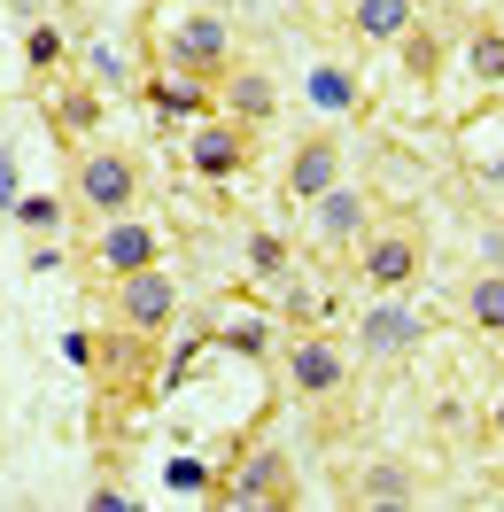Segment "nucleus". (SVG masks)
<instances>
[{
  "mask_svg": "<svg viewBox=\"0 0 504 512\" xmlns=\"http://www.w3.org/2000/svg\"><path fill=\"white\" fill-rule=\"evenodd\" d=\"M280 319L287 326H326V319H334V303H318L311 280H295V272H287V280H280Z\"/></svg>",
  "mask_w": 504,
  "mask_h": 512,
  "instance_id": "20",
  "label": "nucleus"
},
{
  "mask_svg": "<svg viewBox=\"0 0 504 512\" xmlns=\"http://www.w3.org/2000/svg\"><path fill=\"white\" fill-rule=\"evenodd\" d=\"M466 78L473 86H504V32L497 24H481V32L466 39Z\"/></svg>",
  "mask_w": 504,
  "mask_h": 512,
  "instance_id": "16",
  "label": "nucleus"
},
{
  "mask_svg": "<svg viewBox=\"0 0 504 512\" xmlns=\"http://www.w3.org/2000/svg\"><path fill=\"white\" fill-rule=\"evenodd\" d=\"M342 179V132H303L295 148H287V171H280V187H287V202H318V194Z\"/></svg>",
  "mask_w": 504,
  "mask_h": 512,
  "instance_id": "10",
  "label": "nucleus"
},
{
  "mask_svg": "<svg viewBox=\"0 0 504 512\" xmlns=\"http://www.w3.org/2000/svg\"><path fill=\"white\" fill-rule=\"evenodd\" d=\"M419 342H427V319L411 311L404 295H373V311H357V326H349V350L365 365H404Z\"/></svg>",
  "mask_w": 504,
  "mask_h": 512,
  "instance_id": "7",
  "label": "nucleus"
},
{
  "mask_svg": "<svg viewBox=\"0 0 504 512\" xmlns=\"http://www.w3.org/2000/svg\"><path fill=\"white\" fill-rule=\"evenodd\" d=\"M109 319H117V334H132V342H156V334H171V319H179V280L163 272V264H148V272H125V280H109Z\"/></svg>",
  "mask_w": 504,
  "mask_h": 512,
  "instance_id": "4",
  "label": "nucleus"
},
{
  "mask_svg": "<svg viewBox=\"0 0 504 512\" xmlns=\"http://www.w3.org/2000/svg\"><path fill=\"white\" fill-rule=\"evenodd\" d=\"M249 272L256 280H287L295 272V241L287 233H249Z\"/></svg>",
  "mask_w": 504,
  "mask_h": 512,
  "instance_id": "19",
  "label": "nucleus"
},
{
  "mask_svg": "<svg viewBox=\"0 0 504 512\" xmlns=\"http://www.w3.org/2000/svg\"><path fill=\"white\" fill-rule=\"evenodd\" d=\"M210 101H218V117H233V125L256 132V125L280 117V78H272L264 63H241V55H233V63L210 78Z\"/></svg>",
  "mask_w": 504,
  "mask_h": 512,
  "instance_id": "9",
  "label": "nucleus"
},
{
  "mask_svg": "<svg viewBox=\"0 0 504 512\" xmlns=\"http://www.w3.org/2000/svg\"><path fill=\"white\" fill-rule=\"evenodd\" d=\"M47 117H55V132H94V117H101V101L86 94V86H63V94L47 101Z\"/></svg>",
  "mask_w": 504,
  "mask_h": 512,
  "instance_id": "22",
  "label": "nucleus"
},
{
  "mask_svg": "<svg viewBox=\"0 0 504 512\" xmlns=\"http://www.w3.org/2000/svg\"><path fill=\"white\" fill-rule=\"evenodd\" d=\"M311 101L318 109H357L365 94H357V78H349L342 63H311Z\"/></svg>",
  "mask_w": 504,
  "mask_h": 512,
  "instance_id": "21",
  "label": "nucleus"
},
{
  "mask_svg": "<svg viewBox=\"0 0 504 512\" xmlns=\"http://www.w3.org/2000/svg\"><path fill=\"white\" fill-rule=\"evenodd\" d=\"M225 350H241V357H264V350H272V334H264V326H225Z\"/></svg>",
  "mask_w": 504,
  "mask_h": 512,
  "instance_id": "23",
  "label": "nucleus"
},
{
  "mask_svg": "<svg viewBox=\"0 0 504 512\" xmlns=\"http://www.w3.org/2000/svg\"><path fill=\"white\" fill-rule=\"evenodd\" d=\"M55 55H63V39L39 24V32H32V63H39V70H55Z\"/></svg>",
  "mask_w": 504,
  "mask_h": 512,
  "instance_id": "24",
  "label": "nucleus"
},
{
  "mask_svg": "<svg viewBox=\"0 0 504 512\" xmlns=\"http://www.w3.org/2000/svg\"><path fill=\"white\" fill-rule=\"evenodd\" d=\"M357 497H365V505H411V474L380 458V466H365V474H357Z\"/></svg>",
  "mask_w": 504,
  "mask_h": 512,
  "instance_id": "18",
  "label": "nucleus"
},
{
  "mask_svg": "<svg viewBox=\"0 0 504 512\" xmlns=\"http://www.w3.org/2000/svg\"><path fill=\"white\" fill-rule=\"evenodd\" d=\"M156 109H171V117H179V109H187V117H202V109H218V101H210V86H202V78L163 70V78H156Z\"/></svg>",
  "mask_w": 504,
  "mask_h": 512,
  "instance_id": "17",
  "label": "nucleus"
},
{
  "mask_svg": "<svg viewBox=\"0 0 504 512\" xmlns=\"http://www.w3.org/2000/svg\"><path fill=\"white\" fill-rule=\"evenodd\" d=\"M140 179H148V171H140V156H132V148H109V140H94V148H78V156H70V210H78V218H125V210H140Z\"/></svg>",
  "mask_w": 504,
  "mask_h": 512,
  "instance_id": "3",
  "label": "nucleus"
},
{
  "mask_svg": "<svg viewBox=\"0 0 504 512\" xmlns=\"http://www.w3.org/2000/svg\"><path fill=\"white\" fill-rule=\"evenodd\" d=\"M489 427H497V443H504V396H497V412H489Z\"/></svg>",
  "mask_w": 504,
  "mask_h": 512,
  "instance_id": "26",
  "label": "nucleus"
},
{
  "mask_svg": "<svg viewBox=\"0 0 504 512\" xmlns=\"http://www.w3.org/2000/svg\"><path fill=\"white\" fill-rule=\"evenodd\" d=\"M233 63V32H225V16H210V8H179L171 24H163V70H187V78H218V70Z\"/></svg>",
  "mask_w": 504,
  "mask_h": 512,
  "instance_id": "5",
  "label": "nucleus"
},
{
  "mask_svg": "<svg viewBox=\"0 0 504 512\" xmlns=\"http://www.w3.org/2000/svg\"><path fill=\"white\" fill-rule=\"evenodd\" d=\"M342 16H349L357 47H396L419 24V0H342Z\"/></svg>",
  "mask_w": 504,
  "mask_h": 512,
  "instance_id": "13",
  "label": "nucleus"
},
{
  "mask_svg": "<svg viewBox=\"0 0 504 512\" xmlns=\"http://www.w3.org/2000/svg\"><path fill=\"white\" fill-rule=\"evenodd\" d=\"M8 202H16V156L0 148V210H8Z\"/></svg>",
  "mask_w": 504,
  "mask_h": 512,
  "instance_id": "25",
  "label": "nucleus"
},
{
  "mask_svg": "<svg viewBox=\"0 0 504 512\" xmlns=\"http://www.w3.org/2000/svg\"><path fill=\"white\" fill-rule=\"evenodd\" d=\"M225 505H295V474H287V450H256L249 466L233 474V489H225Z\"/></svg>",
  "mask_w": 504,
  "mask_h": 512,
  "instance_id": "12",
  "label": "nucleus"
},
{
  "mask_svg": "<svg viewBox=\"0 0 504 512\" xmlns=\"http://www.w3.org/2000/svg\"><path fill=\"white\" fill-rule=\"evenodd\" d=\"M249 125H233V117H210V125H194L187 132V163L202 171V179H233L241 163H249Z\"/></svg>",
  "mask_w": 504,
  "mask_h": 512,
  "instance_id": "11",
  "label": "nucleus"
},
{
  "mask_svg": "<svg viewBox=\"0 0 504 512\" xmlns=\"http://www.w3.org/2000/svg\"><path fill=\"white\" fill-rule=\"evenodd\" d=\"M396 47H404V78H411V86H435V78H442V63H450V47H442V39L427 32V24H411V32L396 39Z\"/></svg>",
  "mask_w": 504,
  "mask_h": 512,
  "instance_id": "15",
  "label": "nucleus"
},
{
  "mask_svg": "<svg viewBox=\"0 0 504 512\" xmlns=\"http://www.w3.org/2000/svg\"><path fill=\"white\" fill-rule=\"evenodd\" d=\"M458 311H466V326H473V334L504 342V272H497V264H481L466 288H458Z\"/></svg>",
  "mask_w": 504,
  "mask_h": 512,
  "instance_id": "14",
  "label": "nucleus"
},
{
  "mask_svg": "<svg viewBox=\"0 0 504 512\" xmlns=\"http://www.w3.org/2000/svg\"><path fill=\"white\" fill-rule=\"evenodd\" d=\"M94 272L101 280H125V272H148V264H163V233L140 210H125V218H101L94 225Z\"/></svg>",
  "mask_w": 504,
  "mask_h": 512,
  "instance_id": "8",
  "label": "nucleus"
},
{
  "mask_svg": "<svg viewBox=\"0 0 504 512\" xmlns=\"http://www.w3.org/2000/svg\"><path fill=\"white\" fill-rule=\"evenodd\" d=\"M280 381H287V396H295L303 412H334L349 396V381H357V350L334 342L326 326H295L287 350H280Z\"/></svg>",
  "mask_w": 504,
  "mask_h": 512,
  "instance_id": "2",
  "label": "nucleus"
},
{
  "mask_svg": "<svg viewBox=\"0 0 504 512\" xmlns=\"http://www.w3.org/2000/svg\"><path fill=\"white\" fill-rule=\"evenodd\" d=\"M373 225V194L357 187V179H334V187L303 202V249L311 256H349V241Z\"/></svg>",
  "mask_w": 504,
  "mask_h": 512,
  "instance_id": "6",
  "label": "nucleus"
},
{
  "mask_svg": "<svg viewBox=\"0 0 504 512\" xmlns=\"http://www.w3.org/2000/svg\"><path fill=\"white\" fill-rule=\"evenodd\" d=\"M419 272H427V225L411 218V210L373 218L349 241V288L357 295H404Z\"/></svg>",
  "mask_w": 504,
  "mask_h": 512,
  "instance_id": "1",
  "label": "nucleus"
}]
</instances>
